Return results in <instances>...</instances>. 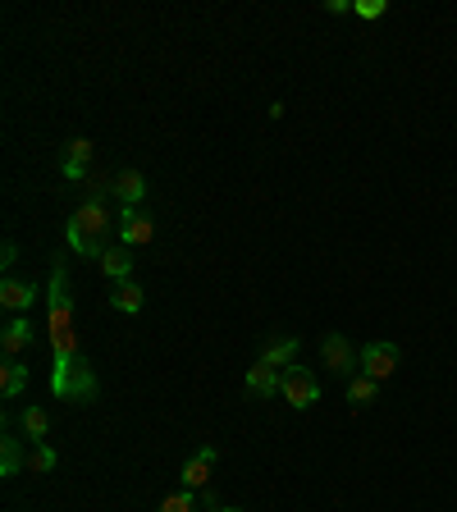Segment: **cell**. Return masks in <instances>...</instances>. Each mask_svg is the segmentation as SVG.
<instances>
[{"label": "cell", "instance_id": "cell-1", "mask_svg": "<svg viewBox=\"0 0 457 512\" xmlns=\"http://www.w3.org/2000/svg\"><path fill=\"white\" fill-rule=\"evenodd\" d=\"M51 393L65 402H97V371L88 366L74 329V307H51Z\"/></svg>", "mask_w": 457, "mask_h": 512}, {"label": "cell", "instance_id": "cell-2", "mask_svg": "<svg viewBox=\"0 0 457 512\" xmlns=\"http://www.w3.org/2000/svg\"><path fill=\"white\" fill-rule=\"evenodd\" d=\"M115 229H119V225H110V215H106L101 202H83V206L74 211L69 229H65V243H69L78 256L101 261V256L110 252V234H115Z\"/></svg>", "mask_w": 457, "mask_h": 512}, {"label": "cell", "instance_id": "cell-3", "mask_svg": "<svg viewBox=\"0 0 457 512\" xmlns=\"http://www.w3.org/2000/svg\"><path fill=\"white\" fill-rule=\"evenodd\" d=\"M284 402L288 407H297V412H306L316 398H320V380H316V371H306V366H288L284 371Z\"/></svg>", "mask_w": 457, "mask_h": 512}, {"label": "cell", "instance_id": "cell-4", "mask_svg": "<svg viewBox=\"0 0 457 512\" xmlns=\"http://www.w3.org/2000/svg\"><path fill=\"white\" fill-rule=\"evenodd\" d=\"M320 352H325V366H329V375H343V380H352V375H361L357 366H361V357H357V348L334 329V334H325L320 339Z\"/></svg>", "mask_w": 457, "mask_h": 512}, {"label": "cell", "instance_id": "cell-5", "mask_svg": "<svg viewBox=\"0 0 457 512\" xmlns=\"http://www.w3.org/2000/svg\"><path fill=\"white\" fill-rule=\"evenodd\" d=\"M156 238V220L142 206H124L119 211V243L124 247H147Z\"/></svg>", "mask_w": 457, "mask_h": 512}, {"label": "cell", "instance_id": "cell-6", "mask_svg": "<svg viewBox=\"0 0 457 512\" xmlns=\"http://www.w3.org/2000/svg\"><path fill=\"white\" fill-rule=\"evenodd\" d=\"M398 361H402V352L393 343H366L361 348V375H370V380H389L398 371Z\"/></svg>", "mask_w": 457, "mask_h": 512}, {"label": "cell", "instance_id": "cell-7", "mask_svg": "<svg viewBox=\"0 0 457 512\" xmlns=\"http://www.w3.org/2000/svg\"><path fill=\"white\" fill-rule=\"evenodd\" d=\"M33 302H37V288H33V284H24V279H10V275H5V284H0V307L15 311V316H28V311H33Z\"/></svg>", "mask_w": 457, "mask_h": 512}, {"label": "cell", "instance_id": "cell-8", "mask_svg": "<svg viewBox=\"0 0 457 512\" xmlns=\"http://www.w3.org/2000/svg\"><path fill=\"white\" fill-rule=\"evenodd\" d=\"M88 165H92V142H88V138H74V142L65 147V156H60L65 179H69V183H83V179H88Z\"/></svg>", "mask_w": 457, "mask_h": 512}, {"label": "cell", "instance_id": "cell-9", "mask_svg": "<svg viewBox=\"0 0 457 512\" xmlns=\"http://www.w3.org/2000/svg\"><path fill=\"white\" fill-rule=\"evenodd\" d=\"M33 348V325H28V316H15L5 329H0V352L5 357H19V352H28Z\"/></svg>", "mask_w": 457, "mask_h": 512}, {"label": "cell", "instance_id": "cell-10", "mask_svg": "<svg viewBox=\"0 0 457 512\" xmlns=\"http://www.w3.org/2000/svg\"><path fill=\"white\" fill-rule=\"evenodd\" d=\"M247 389H252L256 398H275V393L284 389V375H279L270 361H256V366H247Z\"/></svg>", "mask_w": 457, "mask_h": 512}, {"label": "cell", "instance_id": "cell-11", "mask_svg": "<svg viewBox=\"0 0 457 512\" xmlns=\"http://www.w3.org/2000/svg\"><path fill=\"white\" fill-rule=\"evenodd\" d=\"M110 302H115V311L138 316V311H142V302H147V293L138 288V279H115V284H110Z\"/></svg>", "mask_w": 457, "mask_h": 512}, {"label": "cell", "instance_id": "cell-12", "mask_svg": "<svg viewBox=\"0 0 457 512\" xmlns=\"http://www.w3.org/2000/svg\"><path fill=\"white\" fill-rule=\"evenodd\" d=\"M211 466H215V448H197L183 466V489H202L211 485Z\"/></svg>", "mask_w": 457, "mask_h": 512}, {"label": "cell", "instance_id": "cell-13", "mask_svg": "<svg viewBox=\"0 0 457 512\" xmlns=\"http://www.w3.org/2000/svg\"><path fill=\"white\" fill-rule=\"evenodd\" d=\"M115 197H119V206H142V197H147V179H142L138 170H124V174L115 179Z\"/></svg>", "mask_w": 457, "mask_h": 512}, {"label": "cell", "instance_id": "cell-14", "mask_svg": "<svg viewBox=\"0 0 457 512\" xmlns=\"http://www.w3.org/2000/svg\"><path fill=\"white\" fill-rule=\"evenodd\" d=\"M101 270L110 275V284H115V279H133V247H124V243L110 247V252L101 256Z\"/></svg>", "mask_w": 457, "mask_h": 512}, {"label": "cell", "instance_id": "cell-15", "mask_svg": "<svg viewBox=\"0 0 457 512\" xmlns=\"http://www.w3.org/2000/svg\"><path fill=\"white\" fill-rule=\"evenodd\" d=\"M24 384H28V366L19 357H5V366H0V393L15 398V393H24Z\"/></svg>", "mask_w": 457, "mask_h": 512}, {"label": "cell", "instance_id": "cell-16", "mask_svg": "<svg viewBox=\"0 0 457 512\" xmlns=\"http://www.w3.org/2000/svg\"><path fill=\"white\" fill-rule=\"evenodd\" d=\"M293 357H297V339H275V343H265V352H261V361H270L275 371L284 366H293Z\"/></svg>", "mask_w": 457, "mask_h": 512}, {"label": "cell", "instance_id": "cell-17", "mask_svg": "<svg viewBox=\"0 0 457 512\" xmlns=\"http://www.w3.org/2000/svg\"><path fill=\"white\" fill-rule=\"evenodd\" d=\"M375 393H379V380H370V375H352L348 380V402L352 407H370Z\"/></svg>", "mask_w": 457, "mask_h": 512}, {"label": "cell", "instance_id": "cell-18", "mask_svg": "<svg viewBox=\"0 0 457 512\" xmlns=\"http://www.w3.org/2000/svg\"><path fill=\"white\" fill-rule=\"evenodd\" d=\"M24 430L33 444H47V430H51V412L47 407H24Z\"/></svg>", "mask_w": 457, "mask_h": 512}, {"label": "cell", "instance_id": "cell-19", "mask_svg": "<svg viewBox=\"0 0 457 512\" xmlns=\"http://www.w3.org/2000/svg\"><path fill=\"white\" fill-rule=\"evenodd\" d=\"M24 471V448L19 439H0V475H19Z\"/></svg>", "mask_w": 457, "mask_h": 512}, {"label": "cell", "instance_id": "cell-20", "mask_svg": "<svg viewBox=\"0 0 457 512\" xmlns=\"http://www.w3.org/2000/svg\"><path fill=\"white\" fill-rule=\"evenodd\" d=\"M56 462H60V457H56V448H51V444H33V471H37V475L56 471Z\"/></svg>", "mask_w": 457, "mask_h": 512}, {"label": "cell", "instance_id": "cell-21", "mask_svg": "<svg viewBox=\"0 0 457 512\" xmlns=\"http://www.w3.org/2000/svg\"><path fill=\"white\" fill-rule=\"evenodd\" d=\"M161 512H197V498H192V489H179V494H170V498L161 503Z\"/></svg>", "mask_w": 457, "mask_h": 512}, {"label": "cell", "instance_id": "cell-22", "mask_svg": "<svg viewBox=\"0 0 457 512\" xmlns=\"http://www.w3.org/2000/svg\"><path fill=\"white\" fill-rule=\"evenodd\" d=\"M352 10H357L361 19H379V15H384V0H361V5H352Z\"/></svg>", "mask_w": 457, "mask_h": 512}, {"label": "cell", "instance_id": "cell-23", "mask_svg": "<svg viewBox=\"0 0 457 512\" xmlns=\"http://www.w3.org/2000/svg\"><path fill=\"white\" fill-rule=\"evenodd\" d=\"M15 261H19V247H15V243H5V247H0V266H5V270H10Z\"/></svg>", "mask_w": 457, "mask_h": 512}, {"label": "cell", "instance_id": "cell-24", "mask_svg": "<svg viewBox=\"0 0 457 512\" xmlns=\"http://www.w3.org/2000/svg\"><path fill=\"white\" fill-rule=\"evenodd\" d=\"M215 512H238V507H215Z\"/></svg>", "mask_w": 457, "mask_h": 512}]
</instances>
